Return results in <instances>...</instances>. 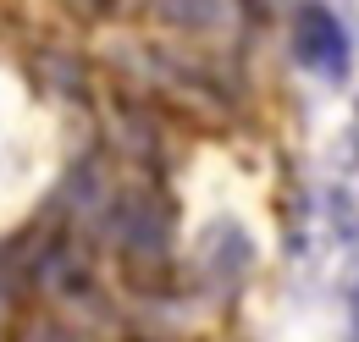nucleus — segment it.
I'll use <instances>...</instances> for the list:
<instances>
[{
	"mask_svg": "<svg viewBox=\"0 0 359 342\" xmlns=\"http://www.w3.org/2000/svg\"><path fill=\"white\" fill-rule=\"evenodd\" d=\"M299 61L326 72V78H343L348 72V34L343 22L326 11V6H299Z\"/></svg>",
	"mask_w": 359,
	"mask_h": 342,
	"instance_id": "nucleus-1",
	"label": "nucleus"
}]
</instances>
